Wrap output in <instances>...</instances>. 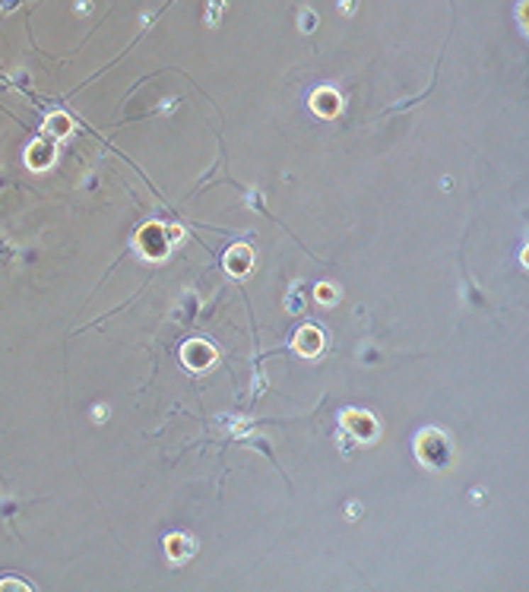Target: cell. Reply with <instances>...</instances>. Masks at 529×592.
<instances>
[{
  "instance_id": "cell-2",
  "label": "cell",
  "mask_w": 529,
  "mask_h": 592,
  "mask_svg": "<svg viewBox=\"0 0 529 592\" xmlns=\"http://www.w3.org/2000/svg\"><path fill=\"white\" fill-rule=\"evenodd\" d=\"M298 349L308 352V355H311V352H317V349H321V336H317V333L308 326V330H304V336L298 339Z\"/></svg>"
},
{
  "instance_id": "cell-3",
  "label": "cell",
  "mask_w": 529,
  "mask_h": 592,
  "mask_svg": "<svg viewBox=\"0 0 529 592\" xmlns=\"http://www.w3.org/2000/svg\"><path fill=\"white\" fill-rule=\"evenodd\" d=\"M247 250H235V257H232V269H247Z\"/></svg>"
},
{
  "instance_id": "cell-4",
  "label": "cell",
  "mask_w": 529,
  "mask_h": 592,
  "mask_svg": "<svg viewBox=\"0 0 529 592\" xmlns=\"http://www.w3.org/2000/svg\"><path fill=\"white\" fill-rule=\"evenodd\" d=\"M317 298H327L330 301V298H333V289H317Z\"/></svg>"
},
{
  "instance_id": "cell-1",
  "label": "cell",
  "mask_w": 529,
  "mask_h": 592,
  "mask_svg": "<svg viewBox=\"0 0 529 592\" xmlns=\"http://www.w3.org/2000/svg\"><path fill=\"white\" fill-rule=\"evenodd\" d=\"M314 108H317V111L333 114V111H339V99H336L333 92H317L314 95Z\"/></svg>"
}]
</instances>
